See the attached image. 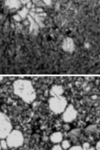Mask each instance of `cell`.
<instances>
[{"mask_svg": "<svg viewBox=\"0 0 100 150\" xmlns=\"http://www.w3.org/2000/svg\"><path fill=\"white\" fill-rule=\"evenodd\" d=\"M50 93L51 97L62 96L64 93V89L62 86L54 85L50 90Z\"/></svg>", "mask_w": 100, "mask_h": 150, "instance_id": "7", "label": "cell"}, {"mask_svg": "<svg viewBox=\"0 0 100 150\" xmlns=\"http://www.w3.org/2000/svg\"><path fill=\"white\" fill-rule=\"evenodd\" d=\"M77 115L78 112L75 107L72 105H68L62 114V118L66 123H71L76 119Z\"/></svg>", "mask_w": 100, "mask_h": 150, "instance_id": "5", "label": "cell"}, {"mask_svg": "<svg viewBox=\"0 0 100 150\" xmlns=\"http://www.w3.org/2000/svg\"><path fill=\"white\" fill-rule=\"evenodd\" d=\"M51 142L54 144H60L64 140L63 134L61 131H56L52 133L50 136Z\"/></svg>", "mask_w": 100, "mask_h": 150, "instance_id": "6", "label": "cell"}, {"mask_svg": "<svg viewBox=\"0 0 100 150\" xmlns=\"http://www.w3.org/2000/svg\"><path fill=\"white\" fill-rule=\"evenodd\" d=\"M51 150H64L60 144H55L51 147Z\"/></svg>", "mask_w": 100, "mask_h": 150, "instance_id": "14", "label": "cell"}, {"mask_svg": "<svg viewBox=\"0 0 100 150\" xmlns=\"http://www.w3.org/2000/svg\"><path fill=\"white\" fill-rule=\"evenodd\" d=\"M62 48L64 51L68 52H72L75 49L73 43L70 41H65L62 45Z\"/></svg>", "mask_w": 100, "mask_h": 150, "instance_id": "8", "label": "cell"}, {"mask_svg": "<svg viewBox=\"0 0 100 150\" xmlns=\"http://www.w3.org/2000/svg\"><path fill=\"white\" fill-rule=\"evenodd\" d=\"M80 133V131L79 129H73L70 131L68 133V135L70 137L75 138L78 137Z\"/></svg>", "mask_w": 100, "mask_h": 150, "instance_id": "10", "label": "cell"}, {"mask_svg": "<svg viewBox=\"0 0 100 150\" xmlns=\"http://www.w3.org/2000/svg\"><path fill=\"white\" fill-rule=\"evenodd\" d=\"M68 105V101L63 95L51 97L49 100V108L55 114H62Z\"/></svg>", "mask_w": 100, "mask_h": 150, "instance_id": "2", "label": "cell"}, {"mask_svg": "<svg viewBox=\"0 0 100 150\" xmlns=\"http://www.w3.org/2000/svg\"><path fill=\"white\" fill-rule=\"evenodd\" d=\"M13 91L16 96L28 104L33 102L36 98V93L32 83L26 79H18L13 83Z\"/></svg>", "mask_w": 100, "mask_h": 150, "instance_id": "1", "label": "cell"}, {"mask_svg": "<svg viewBox=\"0 0 100 150\" xmlns=\"http://www.w3.org/2000/svg\"><path fill=\"white\" fill-rule=\"evenodd\" d=\"M68 150H85L81 145H73Z\"/></svg>", "mask_w": 100, "mask_h": 150, "instance_id": "13", "label": "cell"}, {"mask_svg": "<svg viewBox=\"0 0 100 150\" xmlns=\"http://www.w3.org/2000/svg\"><path fill=\"white\" fill-rule=\"evenodd\" d=\"M96 150H100V139L98 141L96 144Z\"/></svg>", "mask_w": 100, "mask_h": 150, "instance_id": "15", "label": "cell"}, {"mask_svg": "<svg viewBox=\"0 0 100 150\" xmlns=\"http://www.w3.org/2000/svg\"><path fill=\"white\" fill-rule=\"evenodd\" d=\"M8 148H18L22 146L24 143L23 134L20 130L13 129L5 139Z\"/></svg>", "mask_w": 100, "mask_h": 150, "instance_id": "3", "label": "cell"}, {"mask_svg": "<svg viewBox=\"0 0 100 150\" xmlns=\"http://www.w3.org/2000/svg\"><path fill=\"white\" fill-rule=\"evenodd\" d=\"M64 150H68L72 146L71 141L68 139H64L60 144Z\"/></svg>", "mask_w": 100, "mask_h": 150, "instance_id": "9", "label": "cell"}, {"mask_svg": "<svg viewBox=\"0 0 100 150\" xmlns=\"http://www.w3.org/2000/svg\"><path fill=\"white\" fill-rule=\"evenodd\" d=\"M85 150H96V147L93 146L88 142H85L82 145Z\"/></svg>", "mask_w": 100, "mask_h": 150, "instance_id": "11", "label": "cell"}, {"mask_svg": "<svg viewBox=\"0 0 100 150\" xmlns=\"http://www.w3.org/2000/svg\"><path fill=\"white\" fill-rule=\"evenodd\" d=\"M1 128H0V138L1 139H6L9 133L13 130V126L8 116L6 114L1 112Z\"/></svg>", "mask_w": 100, "mask_h": 150, "instance_id": "4", "label": "cell"}, {"mask_svg": "<svg viewBox=\"0 0 100 150\" xmlns=\"http://www.w3.org/2000/svg\"><path fill=\"white\" fill-rule=\"evenodd\" d=\"M0 147H1V149L3 150H6L8 148V145L5 139H1Z\"/></svg>", "mask_w": 100, "mask_h": 150, "instance_id": "12", "label": "cell"}]
</instances>
